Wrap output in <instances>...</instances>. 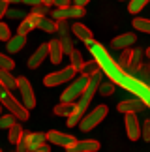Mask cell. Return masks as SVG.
<instances>
[{
	"mask_svg": "<svg viewBox=\"0 0 150 152\" xmlns=\"http://www.w3.org/2000/svg\"><path fill=\"white\" fill-rule=\"evenodd\" d=\"M101 81H103V72H101V69H98L94 75H90V77H88V85H86L84 92L81 94L79 102L75 103V111L68 116V126H70V128H73L75 124H79L81 118L86 115V109H88L92 98H94V94L98 92V88H100Z\"/></svg>",
	"mask_w": 150,
	"mask_h": 152,
	"instance_id": "obj_1",
	"label": "cell"
},
{
	"mask_svg": "<svg viewBox=\"0 0 150 152\" xmlns=\"http://www.w3.org/2000/svg\"><path fill=\"white\" fill-rule=\"evenodd\" d=\"M88 51L92 53V56H94L96 60L100 62V68L103 69V72H105L107 77L111 79V81H114V83H118V85H120V79H122V75H124L126 72L118 66L117 62L113 60V58H111V55H109V53L105 51V47H101V45L96 42Z\"/></svg>",
	"mask_w": 150,
	"mask_h": 152,
	"instance_id": "obj_2",
	"label": "cell"
},
{
	"mask_svg": "<svg viewBox=\"0 0 150 152\" xmlns=\"http://www.w3.org/2000/svg\"><path fill=\"white\" fill-rule=\"evenodd\" d=\"M120 85H122L124 88H128L130 92H133L135 96H139L145 103L150 102V86L145 83V81H141L139 77H133V75H130V73H124L122 79H120Z\"/></svg>",
	"mask_w": 150,
	"mask_h": 152,
	"instance_id": "obj_3",
	"label": "cell"
},
{
	"mask_svg": "<svg viewBox=\"0 0 150 152\" xmlns=\"http://www.w3.org/2000/svg\"><path fill=\"white\" fill-rule=\"evenodd\" d=\"M0 102H2V105H6V107L9 109V113H13L17 118H21V120L28 118V109L9 94V88L2 83V81H0Z\"/></svg>",
	"mask_w": 150,
	"mask_h": 152,
	"instance_id": "obj_4",
	"label": "cell"
},
{
	"mask_svg": "<svg viewBox=\"0 0 150 152\" xmlns=\"http://www.w3.org/2000/svg\"><path fill=\"white\" fill-rule=\"evenodd\" d=\"M86 85H88V75H79L77 79H71V83H70V86L62 92V96H60V102H75V100H79L81 98V94L84 92V88H86Z\"/></svg>",
	"mask_w": 150,
	"mask_h": 152,
	"instance_id": "obj_5",
	"label": "cell"
},
{
	"mask_svg": "<svg viewBox=\"0 0 150 152\" xmlns=\"http://www.w3.org/2000/svg\"><path fill=\"white\" fill-rule=\"evenodd\" d=\"M107 113H109L107 105H98L96 109H92L90 113H86L83 118H81V122H79L81 130H83V132H90V130H94V128H96V126L107 116Z\"/></svg>",
	"mask_w": 150,
	"mask_h": 152,
	"instance_id": "obj_6",
	"label": "cell"
},
{
	"mask_svg": "<svg viewBox=\"0 0 150 152\" xmlns=\"http://www.w3.org/2000/svg\"><path fill=\"white\" fill-rule=\"evenodd\" d=\"M75 73H77V69H75L73 66H68L64 69H60V72H53L49 73L47 77L43 79L45 86H58L62 83H68V81H71L75 77Z\"/></svg>",
	"mask_w": 150,
	"mask_h": 152,
	"instance_id": "obj_7",
	"label": "cell"
},
{
	"mask_svg": "<svg viewBox=\"0 0 150 152\" xmlns=\"http://www.w3.org/2000/svg\"><path fill=\"white\" fill-rule=\"evenodd\" d=\"M19 92H21V98H23V105H25L26 109L36 107V96H34L32 85H30L28 79H25V77L19 79Z\"/></svg>",
	"mask_w": 150,
	"mask_h": 152,
	"instance_id": "obj_8",
	"label": "cell"
},
{
	"mask_svg": "<svg viewBox=\"0 0 150 152\" xmlns=\"http://www.w3.org/2000/svg\"><path fill=\"white\" fill-rule=\"evenodd\" d=\"M84 15V8L81 6H66V8H56L53 11V19L60 21V19H79Z\"/></svg>",
	"mask_w": 150,
	"mask_h": 152,
	"instance_id": "obj_9",
	"label": "cell"
},
{
	"mask_svg": "<svg viewBox=\"0 0 150 152\" xmlns=\"http://www.w3.org/2000/svg\"><path fill=\"white\" fill-rule=\"evenodd\" d=\"M47 141L53 143V145H60V147H70V145H73L77 139H75L73 135H70V133H62L58 130H51L47 132Z\"/></svg>",
	"mask_w": 150,
	"mask_h": 152,
	"instance_id": "obj_10",
	"label": "cell"
},
{
	"mask_svg": "<svg viewBox=\"0 0 150 152\" xmlns=\"http://www.w3.org/2000/svg\"><path fill=\"white\" fill-rule=\"evenodd\" d=\"M30 17H32L34 25H36L38 28H42V30H45V32L53 34V32L58 30V21H55V19H47L45 15H36V13H30Z\"/></svg>",
	"mask_w": 150,
	"mask_h": 152,
	"instance_id": "obj_11",
	"label": "cell"
},
{
	"mask_svg": "<svg viewBox=\"0 0 150 152\" xmlns=\"http://www.w3.org/2000/svg\"><path fill=\"white\" fill-rule=\"evenodd\" d=\"M68 152H96L100 150V143L94 139H84V141H75L73 145L66 147Z\"/></svg>",
	"mask_w": 150,
	"mask_h": 152,
	"instance_id": "obj_12",
	"label": "cell"
},
{
	"mask_svg": "<svg viewBox=\"0 0 150 152\" xmlns=\"http://www.w3.org/2000/svg\"><path fill=\"white\" fill-rule=\"evenodd\" d=\"M126 132H128L130 141H137L141 137V128L135 118V113H126Z\"/></svg>",
	"mask_w": 150,
	"mask_h": 152,
	"instance_id": "obj_13",
	"label": "cell"
},
{
	"mask_svg": "<svg viewBox=\"0 0 150 152\" xmlns=\"http://www.w3.org/2000/svg\"><path fill=\"white\" fill-rule=\"evenodd\" d=\"M145 102L141 100L139 96H135L133 100H126L122 103H118V111L120 113H139V111L145 109Z\"/></svg>",
	"mask_w": 150,
	"mask_h": 152,
	"instance_id": "obj_14",
	"label": "cell"
},
{
	"mask_svg": "<svg viewBox=\"0 0 150 152\" xmlns=\"http://www.w3.org/2000/svg\"><path fill=\"white\" fill-rule=\"evenodd\" d=\"M49 55V43H43V45H39V47L36 49V53L28 58V68L30 69H36L42 66V62L45 60V56Z\"/></svg>",
	"mask_w": 150,
	"mask_h": 152,
	"instance_id": "obj_15",
	"label": "cell"
},
{
	"mask_svg": "<svg viewBox=\"0 0 150 152\" xmlns=\"http://www.w3.org/2000/svg\"><path fill=\"white\" fill-rule=\"evenodd\" d=\"M64 56V47H62L60 39H51L49 42V58L53 64H60Z\"/></svg>",
	"mask_w": 150,
	"mask_h": 152,
	"instance_id": "obj_16",
	"label": "cell"
},
{
	"mask_svg": "<svg viewBox=\"0 0 150 152\" xmlns=\"http://www.w3.org/2000/svg\"><path fill=\"white\" fill-rule=\"evenodd\" d=\"M135 42H137L135 34L128 32V34H120V36H117L111 42V45H113V49H126V47H130V45L135 43Z\"/></svg>",
	"mask_w": 150,
	"mask_h": 152,
	"instance_id": "obj_17",
	"label": "cell"
},
{
	"mask_svg": "<svg viewBox=\"0 0 150 152\" xmlns=\"http://www.w3.org/2000/svg\"><path fill=\"white\" fill-rule=\"evenodd\" d=\"M25 43H26L25 34H19V32H17L13 38H9V39H8L6 47H8V51H9V53H19L23 47H25Z\"/></svg>",
	"mask_w": 150,
	"mask_h": 152,
	"instance_id": "obj_18",
	"label": "cell"
},
{
	"mask_svg": "<svg viewBox=\"0 0 150 152\" xmlns=\"http://www.w3.org/2000/svg\"><path fill=\"white\" fill-rule=\"evenodd\" d=\"M71 32L75 34V38L81 39V42H88V39H92L90 28H86L84 25H81V23H75V25L71 26Z\"/></svg>",
	"mask_w": 150,
	"mask_h": 152,
	"instance_id": "obj_19",
	"label": "cell"
},
{
	"mask_svg": "<svg viewBox=\"0 0 150 152\" xmlns=\"http://www.w3.org/2000/svg\"><path fill=\"white\" fill-rule=\"evenodd\" d=\"M0 81H2L9 90L19 88V79H15L13 75L9 73V69H0Z\"/></svg>",
	"mask_w": 150,
	"mask_h": 152,
	"instance_id": "obj_20",
	"label": "cell"
},
{
	"mask_svg": "<svg viewBox=\"0 0 150 152\" xmlns=\"http://www.w3.org/2000/svg\"><path fill=\"white\" fill-rule=\"evenodd\" d=\"M75 111V102H60L58 105L55 107V115H58V116H70L71 113Z\"/></svg>",
	"mask_w": 150,
	"mask_h": 152,
	"instance_id": "obj_21",
	"label": "cell"
},
{
	"mask_svg": "<svg viewBox=\"0 0 150 152\" xmlns=\"http://www.w3.org/2000/svg\"><path fill=\"white\" fill-rule=\"evenodd\" d=\"M23 133H25V132H23V126H21V124H17V122H15V124L9 128V135H8L9 143H11V145H17V143L21 141Z\"/></svg>",
	"mask_w": 150,
	"mask_h": 152,
	"instance_id": "obj_22",
	"label": "cell"
},
{
	"mask_svg": "<svg viewBox=\"0 0 150 152\" xmlns=\"http://www.w3.org/2000/svg\"><path fill=\"white\" fill-rule=\"evenodd\" d=\"M98 92H100L101 96H111L114 92V81L111 79H103L100 83V88H98Z\"/></svg>",
	"mask_w": 150,
	"mask_h": 152,
	"instance_id": "obj_23",
	"label": "cell"
},
{
	"mask_svg": "<svg viewBox=\"0 0 150 152\" xmlns=\"http://www.w3.org/2000/svg\"><path fill=\"white\" fill-rule=\"evenodd\" d=\"M98 69H101V68H100V62L94 58V60L83 64V69H81V73H84V75H88V77H90V75H94Z\"/></svg>",
	"mask_w": 150,
	"mask_h": 152,
	"instance_id": "obj_24",
	"label": "cell"
},
{
	"mask_svg": "<svg viewBox=\"0 0 150 152\" xmlns=\"http://www.w3.org/2000/svg\"><path fill=\"white\" fill-rule=\"evenodd\" d=\"M131 55H133V51H131V49H128V47H126V49L122 51V55H120V60H118V66H120V68H122V69H124V72H126V69H128V68H130V64H131Z\"/></svg>",
	"mask_w": 150,
	"mask_h": 152,
	"instance_id": "obj_25",
	"label": "cell"
},
{
	"mask_svg": "<svg viewBox=\"0 0 150 152\" xmlns=\"http://www.w3.org/2000/svg\"><path fill=\"white\" fill-rule=\"evenodd\" d=\"M28 141H30V150L39 143H45L47 141V133H42V132H36V133H28Z\"/></svg>",
	"mask_w": 150,
	"mask_h": 152,
	"instance_id": "obj_26",
	"label": "cell"
},
{
	"mask_svg": "<svg viewBox=\"0 0 150 152\" xmlns=\"http://www.w3.org/2000/svg\"><path fill=\"white\" fill-rule=\"evenodd\" d=\"M70 58H71V66L77 69V72H81V69H83V55H81V53L77 51V49H73L71 53H70Z\"/></svg>",
	"mask_w": 150,
	"mask_h": 152,
	"instance_id": "obj_27",
	"label": "cell"
},
{
	"mask_svg": "<svg viewBox=\"0 0 150 152\" xmlns=\"http://www.w3.org/2000/svg\"><path fill=\"white\" fill-rule=\"evenodd\" d=\"M34 26H36V25H34L32 17H25V19H23V23L19 25V28H17V32H19V34H25V36H26V34L30 32Z\"/></svg>",
	"mask_w": 150,
	"mask_h": 152,
	"instance_id": "obj_28",
	"label": "cell"
},
{
	"mask_svg": "<svg viewBox=\"0 0 150 152\" xmlns=\"http://www.w3.org/2000/svg\"><path fill=\"white\" fill-rule=\"evenodd\" d=\"M15 118H17V116H15L13 113L0 116V130H9V128L15 124Z\"/></svg>",
	"mask_w": 150,
	"mask_h": 152,
	"instance_id": "obj_29",
	"label": "cell"
},
{
	"mask_svg": "<svg viewBox=\"0 0 150 152\" xmlns=\"http://www.w3.org/2000/svg\"><path fill=\"white\" fill-rule=\"evenodd\" d=\"M148 2H150V0H130V6H128L130 13H139Z\"/></svg>",
	"mask_w": 150,
	"mask_h": 152,
	"instance_id": "obj_30",
	"label": "cell"
},
{
	"mask_svg": "<svg viewBox=\"0 0 150 152\" xmlns=\"http://www.w3.org/2000/svg\"><path fill=\"white\" fill-rule=\"evenodd\" d=\"M133 28H135V30L150 34V21L148 19H133Z\"/></svg>",
	"mask_w": 150,
	"mask_h": 152,
	"instance_id": "obj_31",
	"label": "cell"
},
{
	"mask_svg": "<svg viewBox=\"0 0 150 152\" xmlns=\"http://www.w3.org/2000/svg\"><path fill=\"white\" fill-rule=\"evenodd\" d=\"M15 68V62L11 60L9 56H6V55H2V53H0V69H13Z\"/></svg>",
	"mask_w": 150,
	"mask_h": 152,
	"instance_id": "obj_32",
	"label": "cell"
},
{
	"mask_svg": "<svg viewBox=\"0 0 150 152\" xmlns=\"http://www.w3.org/2000/svg\"><path fill=\"white\" fill-rule=\"evenodd\" d=\"M17 150H19V152H26V150H30V141H28V133H23L21 141L17 143Z\"/></svg>",
	"mask_w": 150,
	"mask_h": 152,
	"instance_id": "obj_33",
	"label": "cell"
},
{
	"mask_svg": "<svg viewBox=\"0 0 150 152\" xmlns=\"http://www.w3.org/2000/svg\"><path fill=\"white\" fill-rule=\"evenodd\" d=\"M32 13H36V15H47V13H51L49 11V6L47 4H38V6H32Z\"/></svg>",
	"mask_w": 150,
	"mask_h": 152,
	"instance_id": "obj_34",
	"label": "cell"
},
{
	"mask_svg": "<svg viewBox=\"0 0 150 152\" xmlns=\"http://www.w3.org/2000/svg\"><path fill=\"white\" fill-rule=\"evenodd\" d=\"M6 17H9V19H25V11L15 10V8H8V13H6Z\"/></svg>",
	"mask_w": 150,
	"mask_h": 152,
	"instance_id": "obj_35",
	"label": "cell"
},
{
	"mask_svg": "<svg viewBox=\"0 0 150 152\" xmlns=\"http://www.w3.org/2000/svg\"><path fill=\"white\" fill-rule=\"evenodd\" d=\"M9 38H11V34H9V26L6 25V23H0V39H2V42H8Z\"/></svg>",
	"mask_w": 150,
	"mask_h": 152,
	"instance_id": "obj_36",
	"label": "cell"
},
{
	"mask_svg": "<svg viewBox=\"0 0 150 152\" xmlns=\"http://www.w3.org/2000/svg\"><path fill=\"white\" fill-rule=\"evenodd\" d=\"M141 137L145 139V141H150V118H146V120H145V124H143Z\"/></svg>",
	"mask_w": 150,
	"mask_h": 152,
	"instance_id": "obj_37",
	"label": "cell"
},
{
	"mask_svg": "<svg viewBox=\"0 0 150 152\" xmlns=\"http://www.w3.org/2000/svg\"><path fill=\"white\" fill-rule=\"evenodd\" d=\"M32 150H36V152H49L51 147H49L47 143H39V145H36V147H34Z\"/></svg>",
	"mask_w": 150,
	"mask_h": 152,
	"instance_id": "obj_38",
	"label": "cell"
},
{
	"mask_svg": "<svg viewBox=\"0 0 150 152\" xmlns=\"http://www.w3.org/2000/svg\"><path fill=\"white\" fill-rule=\"evenodd\" d=\"M8 0H0V19H2V17L8 13Z\"/></svg>",
	"mask_w": 150,
	"mask_h": 152,
	"instance_id": "obj_39",
	"label": "cell"
},
{
	"mask_svg": "<svg viewBox=\"0 0 150 152\" xmlns=\"http://www.w3.org/2000/svg\"><path fill=\"white\" fill-rule=\"evenodd\" d=\"M55 6L56 8H66V6H71L70 0H55Z\"/></svg>",
	"mask_w": 150,
	"mask_h": 152,
	"instance_id": "obj_40",
	"label": "cell"
},
{
	"mask_svg": "<svg viewBox=\"0 0 150 152\" xmlns=\"http://www.w3.org/2000/svg\"><path fill=\"white\" fill-rule=\"evenodd\" d=\"M26 6H38V4H42V0H23Z\"/></svg>",
	"mask_w": 150,
	"mask_h": 152,
	"instance_id": "obj_41",
	"label": "cell"
},
{
	"mask_svg": "<svg viewBox=\"0 0 150 152\" xmlns=\"http://www.w3.org/2000/svg\"><path fill=\"white\" fill-rule=\"evenodd\" d=\"M88 2H90V0H75V6H81V8H84Z\"/></svg>",
	"mask_w": 150,
	"mask_h": 152,
	"instance_id": "obj_42",
	"label": "cell"
},
{
	"mask_svg": "<svg viewBox=\"0 0 150 152\" xmlns=\"http://www.w3.org/2000/svg\"><path fill=\"white\" fill-rule=\"evenodd\" d=\"M43 4H47V6H51V4H55V0H42Z\"/></svg>",
	"mask_w": 150,
	"mask_h": 152,
	"instance_id": "obj_43",
	"label": "cell"
},
{
	"mask_svg": "<svg viewBox=\"0 0 150 152\" xmlns=\"http://www.w3.org/2000/svg\"><path fill=\"white\" fill-rule=\"evenodd\" d=\"M9 4H17V2H23V0H8Z\"/></svg>",
	"mask_w": 150,
	"mask_h": 152,
	"instance_id": "obj_44",
	"label": "cell"
},
{
	"mask_svg": "<svg viewBox=\"0 0 150 152\" xmlns=\"http://www.w3.org/2000/svg\"><path fill=\"white\" fill-rule=\"evenodd\" d=\"M146 56H148V58H150V47H148V49H146Z\"/></svg>",
	"mask_w": 150,
	"mask_h": 152,
	"instance_id": "obj_45",
	"label": "cell"
},
{
	"mask_svg": "<svg viewBox=\"0 0 150 152\" xmlns=\"http://www.w3.org/2000/svg\"><path fill=\"white\" fill-rule=\"evenodd\" d=\"M146 105H148V107H150V102H148V103H146Z\"/></svg>",
	"mask_w": 150,
	"mask_h": 152,
	"instance_id": "obj_46",
	"label": "cell"
},
{
	"mask_svg": "<svg viewBox=\"0 0 150 152\" xmlns=\"http://www.w3.org/2000/svg\"><path fill=\"white\" fill-rule=\"evenodd\" d=\"M0 111H2V105H0Z\"/></svg>",
	"mask_w": 150,
	"mask_h": 152,
	"instance_id": "obj_47",
	"label": "cell"
},
{
	"mask_svg": "<svg viewBox=\"0 0 150 152\" xmlns=\"http://www.w3.org/2000/svg\"><path fill=\"white\" fill-rule=\"evenodd\" d=\"M148 86H150V83H148Z\"/></svg>",
	"mask_w": 150,
	"mask_h": 152,
	"instance_id": "obj_48",
	"label": "cell"
},
{
	"mask_svg": "<svg viewBox=\"0 0 150 152\" xmlns=\"http://www.w3.org/2000/svg\"><path fill=\"white\" fill-rule=\"evenodd\" d=\"M0 150H2V148H0Z\"/></svg>",
	"mask_w": 150,
	"mask_h": 152,
	"instance_id": "obj_49",
	"label": "cell"
}]
</instances>
